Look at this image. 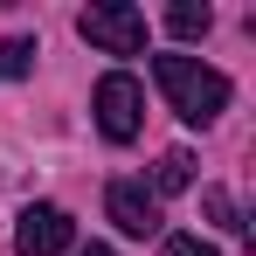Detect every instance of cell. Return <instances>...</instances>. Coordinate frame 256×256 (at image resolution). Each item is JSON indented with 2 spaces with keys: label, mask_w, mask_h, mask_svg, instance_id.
Instances as JSON below:
<instances>
[{
  "label": "cell",
  "mask_w": 256,
  "mask_h": 256,
  "mask_svg": "<svg viewBox=\"0 0 256 256\" xmlns=\"http://www.w3.org/2000/svg\"><path fill=\"white\" fill-rule=\"evenodd\" d=\"M90 111H97V132H104L111 146H132V138H138V125H146V90H138V76H125V70L97 76Z\"/></svg>",
  "instance_id": "3"
},
{
  "label": "cell",
  "mask_w": 256,
  "mask_h": 256,
  "mask_svg": "<svg viewBox=\"0 0 256 256\" xmlns=\"http://www.w3.org/2000/svg\"><path fill=\"white\" fill-rule=\"evenodd\" d=\"M166 28L180 35V42H194V35H208V28H214V14H208V7H194V0H180V7L166 14Z\"/></svg>",
  "instance_id": "8"
},
{
  "label": "cell",
  "mask_w": 256,
  "mask_h": 256,
  "mask_svg": "<svg viewBox=\"0 0 256 256\" xmlns=\"http://www.w3.org/2000/svg\"><path fill=\"white\" fill-rule=\"evenodd\" d=\"M28 70H35V42L28 35H7L0 42V76H28Z\"/></svg>",
  "instance_id": "9"
},
{
  "label": "cell",
  "mask_w": 256,
  "mask_h": 256,
  "mask_svg": "<svg viewBox=\"0 0 256 256\" xmlns=\"http://www.w3.org/2000/svg\"><path fill=\"white\" fill-rule=\"evenodd\" d=\"M76 256H111V250H104V242H90V250H76Z\"/></svg>",
  "instance_id": "11"
},
{
  "label": "cell",
  "mask_w": 256,
  "mask_h": 256,
  "mask_svg": "<svg viewBox=\"0 0 256 256\" xmlns=\"http://www.w3.org/2000/svg\"><path fill=\"white\" fill-rule=\"evenodd\" d=\"M152 76L166 90V104L187 118V125H214L228 111V76L208 70L201 56H152Z\"/></svg>",
  "instance_id": "1"
},
{
  "label": "cell",
  "mask_w": 256,
  "mask_h": 256,
  "mask_svg": "<svg viewBox=\"0 0 256 256\" xmlns=\"http://www.w3.org/2000/svg\"><path fill=\"white\" fill-rule=\"evenodd\" d=\"M160 256H222L214 242H201V236H166L160 242Z\"/></svg>",
  "instance_id": "10"
},
{
  "label": "cell",
  "mask_w": 256,
  "mask_h": 256,
  "mask_svg": "<svg viewBox=\"0 0 256 256\" xmlns=\"http://www.w3.org/2000/svg\"><path fill=\"white\" fill-rule=\"evenodd\" d=\"M70 242H76V222L56 208V201L21 208V222H14V256H70Z\"/></svg>",
  "instance_id": "4"
},
{
  "label": "cell",
  "mask_w": 256,
  "mask_h": 256,
  "mask_svg": "<svg viewBox=\"0 0 256 256\" xmlns=\"http://www.w3.org/2000/svg\"><path fill=\"white\" fill-rule=\"evenodd\" d=\"M104 214L125 228V236H160V201L146 180H111L104 187Z\"/></svg>",
  "instance_id": "5"
},
{
  "label": "cell",
  "mask_w": 256,
  "mask_h": 256,
  "mask_svg": "<svg viewBox=\"0 0 256 256\" xmlns=\"http://www.w3.org/2000/svg\"><path fill=\"white\" fill-rule=\"evenodd\" d=\"M187 187H194V152H187V146L160 152V173H152V201H160V194H187Z\"/></svg>",
  "instance_id": "6"
},
{
  "label": "cell",
  "mask_w": 256,
  "mask_h": 256,
  "mask_svg": "<svg viewBox=\"0 0 256 256\" xmlns=\"http://www.w3.org/2000/svg\"><path fill=\"white\" fill-rule=\"evenodd\" d=\"M76 35L104 56H146V14L125 7V0H97V7L76 14Z\"/></svg>",
  "instance_id": "2"
},
{
  "label": "cell",
  "mask_w": 256,
  "mask_h": 256,
  "mask_svg": "<svg viewBox=\"0 0 256 256\" xmlns=\"http://www.w3.org/2000/svg\"><path fill=\"white\" fill-rule=\"evenodd\" d=\"M201 208H208L214 228H228V236H250V222H242V208H236V194L228 187H201Z\"/></svg>",
  "instance_id": "7"
}]
</instances>
